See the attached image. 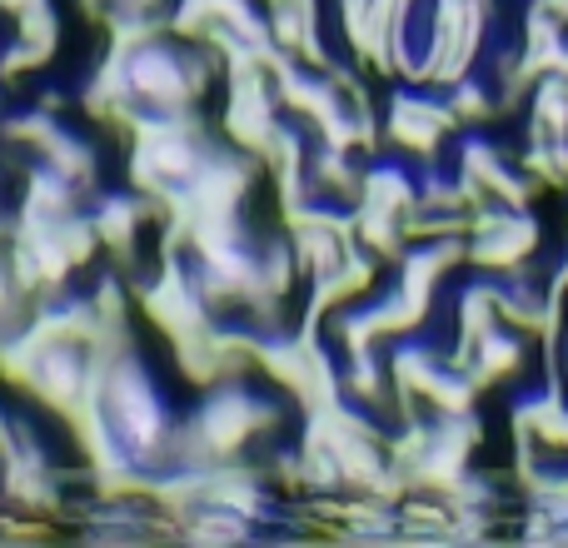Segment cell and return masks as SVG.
Here are the masks:
<instances>
[{"label": "cell", "instance_id": "5b68a950", "mask_svg": "<svg viewBox=\"0 0 568 548\" xmlns=\"http://www.w3.org/2000/svg\"><path fill=\"white\" fill-rule=\"evenodd\" d=\"M379 120H384V150L404 155L409 165L449 160V140L459 135V120H454L444 90H429V85H399L384 100Z\"/></svg>", "mask_w": 568, "mask_h": 548}, {"label": "cell", "instance_id": "52a82bcc", "mask_svg": "<svg viewBox=\"0 0 568 548\" xmlns=\"http://www.w3.org/2000/svg\"><path fill=\"white\" fill-rule=\"evenodd\" d=\"M170 35L205 50H220L230 40L275 45L265 20V0H170Z\"/></svg>", "mask_w": 568, "mask_h": 548}, {"label": "cell", "instance_id": "5bb4252c", "mask_svg": "<svg viewBox=\"0 0 568 548\" xmlns=\"http://www.w3.org/2000/svg\"><path fill=\"white\" fill-rule=\"evenodd\" d=\"M10 40H20V45L30 50V60H36L40 70L55 65L60 45H65V26H60L55 0H40L36 10H26L20 20H10Z\"/></svg>", "mask_w": 568, "mask_h": 548}, {"label": "cell", "instance_id": "9c48e42d", "mask_svg": "<svg viewBox=\"0 0 568 548\" xmlns=\"http://www.w3.org/2000/svg\"><path fill=\"white\" fill-rule=\"evenodd\" d=\"M20 394L36 409H45L50 419H65L75 404H85L95 394V359H90V349H75V344H40L36 369H30Z\"/></svg>", "mask_w": 568, "mask_h": 548}, {"label": "cell", "instance_id": "277c9868", "mask_svg": "<svg viewBox=\"0 0 568 548\" xmlns=\"http://www.w3.org/2000/svg\"><path fill=\"white\" fill-rule=\"evenodd\" d=\"M130 290H135V314L165 344H175V339H185V334H200L205 324H215V314H210L205 300H200L195 270H190V260L175 255V250H160L155 270H140L135 280H130Z\"/></svg>", "mask_w": 568, "mask_h": 548}, {"label": "cell", "instance_id": "7c38bea8", "mask_svg": "<svg viewBox=\"0 0 568 548\" xmlns=\"http://www.w3.org/2000/svg\"><path fill=\"white\" fill-rule=\"evenodd\" d=\"M65 125V115H50L45 105H26V110H6L0 115V155H16L20 165L45 155V145L55 140V130Z\"/></svg>", "mask_w": 568, "mask_h": 548}, {"label": "cell", "instance_id": "e0dca14e", "mask_svg": "<svg viewBox=\"0 0 568 548\" xmlns=\"http://www.w3.org/2000/svg\"><path fill=\"white\" fill-rule=\"evenodd\" d=\"M36 60H30V50L20 45V40H6V45H0V85L6 90H20L26 85L30 75H36Z\"/></svg>", "mask_w": 568, "mask_h": 548}, {"label": "cell", "instance_id": "ffe728a7", "mask_svg": "<svg viewBox=\"0 0 568 548\" xmlns=\"http://www.w3.org/2000/svg\"><path fill=\"white\" fill-rule=\"evenodd\" d=\"M75 10H80V20H85V26H105L110 0H75Z\"/></svg>", "mask_w": 568, "mask_h": 548}, {"label": "cell", "instance_id": "d6986e66", "mask_svg": "<svg viewBox=\"0 0 568 548\" xmlns=\"http://www.w3.org/2000/svg\"><path fill=\"white\" fill-rule=\"evenodd\" d=\"M36 105H45L50 115H65V110L75 105V95H65V90H55V85H50V90H40V95H36Z\"/></svg>", "mask_w": 568, "mask_h": 548}, {"label": "cell", "instance_id": "6da1fadb", "mask_svg": "<svg viewBox=\"0 0 568 548\" xmlns=\"http://www.w3.org/2000/svg\"><path fill=\"white\" fill-rule=\"evenodd\" d=\"M284 404L275 394L255 389V379L215 384L195 399V409L180 414L175 439H170V469H215L230 459H250L280 444Z\"/></svg>", "mask_w": 568, "mask_h": 548}, {"label": "cell", "instance_id": "7a4b0ae2", "mask_svg": "<svg viewBox=\"0 0 568 548\" xmlns=\"http://www.w3.org/2000/svg\"><path fill=\"white\" fill-rule=\"evenodd\" d=\"M95 399H100L110 434H115L120 454L145 474H165L180 414L165 399V389H160L150 359L140 354V344L95 359Z\"/></svg>", "mask_w": 568, "mask_h": 548}, {"label": "cell", "instance_id": "7402d4cb", "mask_svg": "<svg viewBox=\"0 0 568 548\" xmlns=\"http://www.w3.org/2000/svg\"><path fill=\"white\" fill-rule=\"evenodd\" d=\"M0 215H10L6 210V155H0Z\"/></svg>", "mask_w": 568, "mask_h": 548}, {"label": "cell", "instance_id": "ba28073f", "mask_svg": "<svg viewBox=\"0 0 568 548\" xmlns=\"http://www.w3.org/2000/svg\"><path fill=\"white\" fill-rule=\"evenodd\" d=\"M90 225H95V240H100V260H110V270H120L125 280H135L140 270V245H145V230L155 225L150 205L135 195V190H100L90 200Z\"/></svg>", "mask_w": 568, "mask_h": 548}, {"label": "cell", "instance_id": "9a60e30c", "mask_svg": "<svg viewBox=\"0 0 568 548\" xmlns=\"http://www.w3.org/2000/svg\"><path fill=\"white\" fill-rule=\"evenodd\" d=\"M255 524L240 519L235 509H220V504H200L185 524H180V539L185 544H245L255 539Z\"/></svg>", "mask_w": 568, "mask_h": 548}, {"label": "cell", "instance_id": "2e32d148", "mask_svg": "<svg viewBox=\"0 0 568 548\" xmlns=\"http://www.w3.org/2000/svg\"><path fill=\"white\" fill-rule=\"evenodd\" d=\"M444 100H449L459 130H479L499 115V95H494V85L479 75V70H469V75H459L454 85H444Z\"/></svg>", "mask_w": 568, "mask_h": 548}, {"label": "cell", "instance_id": "ac0fdd59", "mask_svg": "<svg viewBox=\"0 0 568 548\" xmlns=\"http://www.w3.org/2000/svg\"><path fill=\"white\" fill-rule=\"evenodd\" d=\"M110 10H130V16H170V0H110Z\"/></svg>", "mask_w": 568, "mask_h": 548}, {"label": "cell", "instance_id": "4fadbf2b", "mask_svg": "<svg viewBox=\"0 0 568 548\" xmlns=\"http://www.w3.org/2000/svg\"><path fill=\"white\" fill-rule=\"evenodd\" d=\"M40 160H45L50 170H60L65 180H75L85 195H100V190H105V185H100V180H105V165H100L95 140H90V135H75L70 125L55 130V140L45 145V155H40Z\"/></svg>", "mask_w": 568, "mask_h": 548}, {"label": "cell", "instance_id": "8992f818", "mask_svg": "<svg viewBox=\"0 0 568 548\" xmlns=\"http://www.w3.org/2000/svg\"><path fill=\"white\" fill-rule=\"evenodd\" d=\"M260 175H265V165H260L255 155L215 140L210 155L200 160V170L190 175L180 205L170 210V220L175 215H250V200H255V190H260Z\"/></svg>", "mask_w": 568, "mask_h": 548}, {"label": "cell", "instance_id": "44dd1931", "mask_svg": "<svg viewBox=\"0 0 568 548\" xmlns=\"http://www.w3.org/2000/svg\"><path fill=\"white\" fill-rule=\"evenodd\" d=\"M36 6H40V0H0V16H6V20H20L26 10H36Z\"/></svg>", "mask_w": 568, "mask_h": 548}, {"label": "cell", "instance_id": "30bf717a", "mask_svg": "<svg viewBox=\"0 0 568 548\" xmlns=\"http://www.w3.org/2000/svg\"><path fill=\"white\" fill-rule=\"evenodd\" d=\"M75 110L85 120H95L100 130H110V135L125 140L130 130H135V120L145 115L135 100V90H130V75H125V50H110L90 65V75L80 80L75 90Z\"/></svg>", "mask_w": 568, "mask_h": 548}, {"label": "cell", "instance_id": "8fae6325", "mask_svg": "<svg viewBox=\"0 0 568 548\" xmlns=\"http://www.w3.org/2000/svg\"><path fill=\"white\" fill-rule=\"evenodd\" d=\"M90 200L95 195H85L75 180L50 170L45 160H30V165H20V200L10 210V220L16 225H60V220L90 210Z\"/></svg>", "mask_w": 568, "mask_h": 548}, {"label": "cell", "instance_id": "3957f363", "mask_svg": "<svg viewBox=\"0 0 568 548\" xmlns=\"http://www.w3.org/2000/svg\"><path fill=\"white\" fill-rule=\"evenodd\" d=\"M215 140L220 130L215 120H205V110H175V115L145 110L135 120V130L125 135V185L150 205L155 230L180 205L190 175L200 170V160L210 155Z\"/></svg>", "mask_w": 568, "mask_h": 548}]
</instances>
